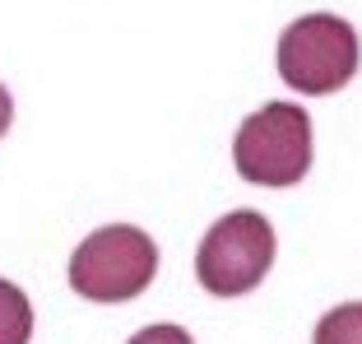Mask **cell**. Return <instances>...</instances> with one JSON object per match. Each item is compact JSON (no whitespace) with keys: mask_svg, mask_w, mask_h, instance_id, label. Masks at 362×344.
Segmentation results:
<instances>
[{"mask_svg":"<svg viewBox=\"0 0 362 344\" xmlns=\"http://www.w3.org/2000/svg\"><path fill=\"white\" fill-rule=\"evenodd\" d=\"M158 275V247L135 224H107L88 233L70 256V289L88 302H130Z\"/></svg>","mask_w":362,"mask_h":344,"instance_id":"1","label":"cell"},{"mask_svg":"<svg viewBox=\"0 0 362 344\" xmlns=\"http://www.w3.org/2000/svg\"><path fill=\"white\" fill-rule=\"evenodd\" d=\"M233 163L256 186H298L311 168V117L298 103H265L237 126Z\"/></svg>","mask_w":362,"mask_h":344,"instance_id":"2","label":"cell"},{"mask_svg":"<svg viewBox=\"0 0 362 344\" xmlns=\"http://www.w3.org/2000/svg\"><path fill=\"white\" fill-rule=\"evenodd\" d=\"M274 228L256 210H233L204 233L195 251V275L214 298H242L274 265Z\"/></svg>","mask_w":362,"mask_h":344,"instance_id":"3","label":"cell"},{"mask_svg":"<svg viewBox=\"0 0 362 344\" xmlns=\"http://www.w3.org/2000/svg\"><path fill=\"white\" fill-rule=\"evenodd\" d=\"M279 75L298 93H339L358 75V33L339 14H307L279 38Z\"/></svg>","mask_w":362,"mask_h":344,"instance_id":"4","label":"cell"},{"mask_svg":"<svg viewBox=\"0 0 362 344\" xmlns=\"http://www.w3.org/2000/svg\"><path fill=\"white\" fill-rule=\"evenodd\" d=\"M33 340V302L19 284L0 280V344H28Z\"/></svg>","mask_w":362,"mask_h":344,"instance_id":"5","label":"cell"},{"mask_svg":"<svg viewBox=\"0 0 362 344\" xmlns=\"http://www.w3.org/2000/svg\"><path fill=\"white\" fill-rule=\"evenodd\" d=\"M311 344H362V302H344L316 321V340Z\"/></svg>","mask_w":362,"mask_h":344,"instance_id":"6","label":"cell"},{"mask_svg":"<svg viewBox=\"0 0 362 344\" xmlns=\"http://www.w3.org/2000/svg\"><path fill=\"white\" fill-rule=\"evenodd\" d=\"M130 344H195L181 326H144L139 335H130Z\"/></svg>","mask_w":362,"mask_h":344,"instance_id":"7","label":"cell"},{"mask_svg":"<svg viewBox=\"0 0 362 344\" xmlns=\"http://www.w3.org/2000/svg\"><path fill=\"white\" fill-rule=\"evenodd\" d=\"M10 121H14V98H10V88L0 84V135L10 130Z\"/></svg>","mask_w":362,"mask_h":344,"instance_id":"8","label":"cell"}]
</instances>
